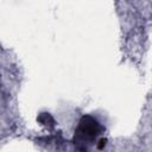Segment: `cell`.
<instances>
[{"label":"cell","mask_w":152,"mask_h":152,"mask_svg":"<svg viewBox=\"0 0 152 152\" xmlns=\"http://www.w3.org/2000/svg\"><path fill=\"white\" fill-rule=\"evenodd\" d=\"M102 131L101 125L97 120H95L91 116H83L80 121L78 128H77V138L81 140V142L94 140Z\"/></svg>","instance_id":"obj_1"},{"label":"cell","mask_w":152,"mask_h":152,"mask_svg":"<svg viewBox=\"0 0 152 152\" xmlns=\"http://www.w3.org/2000/svg\"><path fill=\"white\" fill-rule=\"evenodd\" d=\"M106 139L104 138H102V139H100V141H99V144H97V148L99 150H101V148H103L104 147V145H106Z\"/></svg>","instance_id":"obj_3"},{"label":"cell","mask_w":152,"mask_h":152,"mask_svg":"<svg viewBox=\"0 0 152 152\" xmlns=\"http://www.w3.org/2000/svg\"><path fill=\"white\" fill-rule=\"evenodd\" d=\"M38 120H39V122H40L42 125H50V126H52V125L55 124L52 116H51L49 113H42V114L39 115Z\"/></svg>","instance_id":"obj_2"}]
</instances>
